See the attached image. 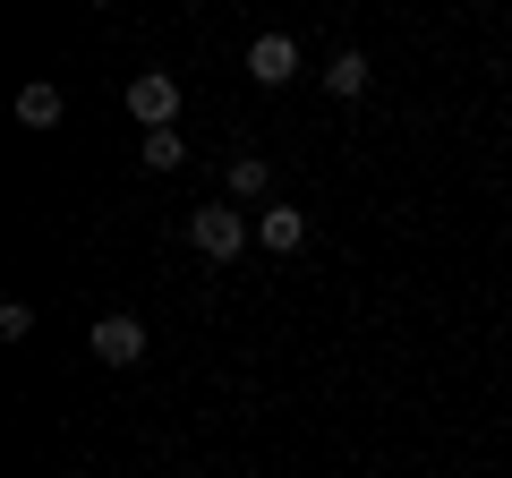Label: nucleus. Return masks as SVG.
Returning a JSON list of instances; mask_svg holds the SVG:
<instances>
[{
	"mask_svg": "<svg viewBox=\"0 0 512 478\" xmlns=\"http://www.w3.org/2000/svg\"><path fill=\"white\" fill-rule=\"evenodd\" d=\"M367 77H376V69H367V52H333L325 60V86L333 94H367Z\"/></svg>",
	"mask_w": 512,
	"mask_h": 478,
	"instance_id": "0eeeda50",
	"label": "nucleus"
},
{
	"mask_svg": "<svg viewBox=\"0 0 512 478\" xmlns=\"http://www.w3.org/2000/svg\"><path fill=\"white\" fill-rule=\"evenodd\" d=\"M86 350L103 359V368H137V359H146V325H137V316H94Z\"/></svg>",
	"mask_w": 512,
	"mask_h": 478,
	"instance_id": "7ed1b4c3",
	"label": "nucleus"
},
{
	"mask_svg": "<svg viewBox=\"0 0 512 478\" xmlns=\"http://www.w3.org/2000/svg\"><path fill=\"white\" fill-rule=\"evenodd\" d=\"M256 239H265L274 257H299V248H308V214H299V205H265V214H256Z\"/></svg>",
	"mask_w": 512,
	"mask_h": 478,
	"instance_id": "39448f33",
	"label": "nucleus"
},
{
	"mask_svg": "<svg viewBox=\"0 0 512 478\" xmlns=\"http://www.w3.org/2000/svg\"><path fill=\"white\" fill-rule=\"evenodd\" d=\"M265 188H274V163H265V154H239L231 163V197H265Z\"/></svg>",
	"mask_w": 512,
	"mask_h": 478,
	"instance_id": "1a4fd4ad",
	"label": "nucleus"
},
{
	"mask_svg": "<svg viewBox=\"0 0 512 478\" xmlns=\"http://www.w3.org/2000/svg\"><path fill=\"white\" fill-rule=\"evenodd\" d=\"M26 333H35V308H26V299H9V308H0V342H26Z\"/></svg>",
	"mask_w": 512,
	"mask_h": 478,
	"instance_id": "9d476101",
	"label": "nucleus"
},
{
	"mask_svg": "<svg viewBox=\"0 0 512 478\" xmlns=\"http://www.w3.org/2000/svg\"><path fill=\"white\" fill-rule=\"evenodd\" d=\"M188 163V137L180 129H146V171H180Z\"/></svg>",
	"mask_w": 512,
	"mask_h": 478,
	"instance_id": "6e6552de",
	"label": "nucleus"
},
{
	"mask_svg": "<svg viewBox=\"0 0 512 478\" xmlns=\"http://www.w3.org/2000/svg\"><path fill=\"white\" fill-rule=\"evenodd\" d=\"M60 111H69L60 86H18V120H26V129H60Z\"/></svg>",
	"mask_w": 512,
	"mask_h": 478,
	"instance_id": "423d86ee",
	"label": "nucleus"
},
{
	"mask_svg": "<svg viewBox=\"0 0 512 478\" xmlns=\"http://www.w3.org/2000/svg\"><path fill=\"white\" fill-rule=\"evenodd\" d=\"M188 248L214 257V265H231L239 248H248V214H239V205H197V214H188Z\"/></svg>",
	"mask_w": 512,
	"mask_h": 478,
	"instance_id": "f257e3e1",
	"label": "nucleus"
},
{
	"mask_svg": "<svg viewBox=\"0 0 512 478\" xmlns=\"http://www.w3.org/2000/svg\"><path fill=\"white\" fill-rule=\"evenodd\" d=\"M248 77H256V86H291V77H299V43L291 35H256L248 43Z\"/></svg>",
	"mask_w": 512,
	"mask_h": 478,
	"instance_id": "20e7f679",
	"label": "nucleus"
},
{
	"mask_svg": "<svg viewBox=\"0 0 512 478\" xmlns=\"http://www.w3.org/2000/svg\"><path fill=\"white\" fill-rule=\"evenodd\" d=\"M128 111H137L146 129H180V77L171 69H137L128 77Z\"/></svg>",
	"mask_w": 512,
	"mask_h": 478,
	"instance_id": "f03ea898",
	"label": "nucleus"
}]
</instances>
